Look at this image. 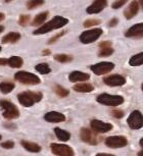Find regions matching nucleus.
<instances>
[{
	"instance_id": "c9c22d12",
	"label": "nucleus",
	"mask_w": 143,
	"mask_h": 156,
	"mask_svg": "<svg viewBox=\"0 0 143 156\" xmlns=\"http://www.w3.org/2000/svg\"><path fill=\"white\" fill-rule=\"evenodd\" d=\"M64 34H65V32H61V33H59V34H57V35H55V36H53V37L51 38V39H50V40L48 41V44H53L54 42H56V41H57L61 37L64 36Z\"/></svg>"
},
{
	"instance_id": "603ef678",
	"label": "nucleus",
	"mask_w": 143,
	"mask_h": 156,
	"mask_svg": "<svg viewBox=\"0 0 143 156\" xmlns=\"http://www.w3.org/2000/svg\"><path fill=\"white\" fill-rule=\"evenodd\" d=\"M0 140H1V135H0Z\"/></svg>"
},
{
	"instance_id": "c756f323",
	"label": "nucleus",
	"mask_w": 143,
	"mask_h": 156,
	"mask_svg": "<svg viewBox=\"0 0 143 156\" xmlns=\"http://www.w3.org/2000/svg\"><path fill=\"white\" fill-rule=\"evenodd\" d=\"M54 91L59 97H67L68 95V93H70L68 92V90L64 89V87L59 86V85H56V86L54 87Z\"/></svg>"
},
{
	"instance_id": "ddd939ff",
	"label": "nucleus",
	"mask_w": 143,
	"mask_h": 156,
	"mask_svg": "<svg viewBox=\"0 0 143 156\" xmlns=\"http://www.w3.org/2000/svg\"><path fill=\"white\" fill-rule=\"evenodd\" d=\"M80 137H81V140L83 142L88 143V144H90V145H96L98 143L96 136H95L93 132L90 131L89 129L83 128L81 129V133H80Z\"/></svg>"
},
{
	"instance_id": "bb28decb",
	"label": "nucleus",
	"mask_w": 143,
	"mask_h": 156,
	"mask_svg": "<svg viewBox=\"0 0 143 156\" xmlns=\"http://www.w3.org/2000/svg\"><path fill=\"white\" fill-rule=\"evenodd\" d=\"M36 70H37L38 73H41V75H47V73H49L51 72V69L49 67V66L47 63H39L36 66Z\"/></svg>"
},
{
	"instance_id": "39448f33",
	"label": "nucleus",
	"mask_w": 143,
	"mask_h": 156,
	"mask_svg": "<svg viewBox=\"0 0 143 156\" xmlns=\"http://www.w3.org/2000/svg\"><path fill=\"white\" fill-rule=\"evenodd\" d=\"M14 79L22 84L25 85H38L41 83L40 78L34 73L28 72H19L14 75Z\"/></svg>"
},
{
	"instance_id": "423d86ee",
	"label": "nucleus",
	"mask_w": 143,
	"mask_h": 156,
	"mask_svg": "<svg viewBox=\"0 0 143 156\" xmlns=\"http://www.w3.org/2000/svg\"><path fill=\"white\" fill-rule=\"evenodd\" d=\"M102 33H103L102 30L99 28H95V29H91V30L85 31L80 35V41H81L83 44L93 43L96 40L99 39Z\"/></svg>"
},
{
	"instance_id": "2eb2a0df",
	"label": "nucleus",
	"mask_w": 143,
	"mask_h": 156,
	"mask_svg": "<svg viewBox=\"0 0 143 156\" xmlns=\"http://www.w3.org/2000/svg\"><path fill=\"white\" fill-rule=\"evenodd\" d=\"M106 6H107L106 0H94V2L87 8V10L86 11H87V13H89V14L99 13Z\"/></svg>"
},
{
	"instance_id": "a878e982",
	"label": "nucleus",
	"mask_w": 143,
	"mask_h": 156,
	"mask_svg": "<svg viewBox=\"0 0 143 156\" xmlns=\"http://www.w3.org/2000/svg\"><path fill=\"white\" fill-rule=\"evenodd\" d=\"M14 84L10 83V82H3V83L0 84V91L3 94H8L14 89Z\"/></svg>"
},
{
	"instance_id": "c85d7f7f",
	"label": "nucleus",
	"mask_w": 143,
	"mask_h": 156,
	"mask_svg": "<svg viewBox=\"0 0 143 156\" xmlns=\"http://www.w3.org/2000/svg\"><path fill=\"white\" fill-rule=\"evenodd\" d=\"M44 4V0H29L27 3L28 9H34L36 7H39Z\"/></svg>"
},
{
	"instance_id": "20e7f679",
	"label": "nucleus",
	"mask_w": 143,
	"mask_h": 156,
	"mask_svg": "<svg viewBox=\"0 0 143 156\" xmlns=\"http://www.w3.org/2000/svg\"><path fill=\"white\" fill-rule=\"evenodd\" d=\"M0 107L3 110V116L7 119H17L20 116V111L13 103L7 100H1L0 101Z\"/></svg>"
},
{
	"instance_id": "7ed1b4c3",
	"label": "nucleus",
	"mask_w": 143,
	"mask_h": 156,
	"mask_svg": "<svg viewBox=\"0 0 143 156\" xmlns=\"http://www.w3.org/2000/svg\"><path fill=\"white\" fill-rule=\"evenodd\" d=\"M97 102L107 106H119L124 103V98L120 95H111L107 93H102L97 96Z\"/></svg>"
},
{
	"instance_id": "3c124183",
	"label": "nucleus",
	"mask_w": 143,
	"mask_h": 156,
	"mask_svg": "<svg viewBox=\"0 0 143 156\" xmlns=\"http://www.w3.org/2000/svg\"><path fill=\"white\" fill-rule=\"evenodd\" d=\"M1 50H2V48H1V46H0V51H1Z\"/></svg>"
},
{
	"instance_id": "b1692460",
	"label": "nucleus",
	"mask_w": 143,
	"mask_h": 156,
	"mask_svg": "<svg viewBox=\"0 0 143 156\" xmlns=\"http://www.w3.org/2000/svg\"><path fill=\"white\" fill-rule=\"evenodd\" d=\"M7 64L13 69H20L24 64V60L20 56H11L7 59Z\"/></svg>"
},
{
	"instance_id": "dca6fc26",
	"label": "nucleus",
	"mask_w": 143,
	"mask_h": 156,
	"mask_svg": "<svg viewBox=\"0 0 143 156\" xmlns=\"http://www.w3.org/2000/svg\"><path fill=\"white\" fill-rule=\"evenodd\" d=\"M44 119L48 122H61L65 120V116L61 112L50 111V112H47L45 115H44Z\"/></svg>"
},
{
	"instance_id": "0eeeda50",
	"label": "nucleus",
	"mask_w": 143,
	"mask_h": 156,
	"mask_svg": "<svg viewBox=\"0 0 143 156\" xmlns=\"http://www.w3.org/2000/svg\"><path fill=\"white\" fill-rule=\"evenodd\" d=\"M127 122L129 125L130 129H139L143 126V114L138 110H135L131 112L127 119Z\"/></svg>"
},
{
	"instance_id": "e433bc0d",
	"label": "nucleus",
	"mask_w": 143,
	"mask_h": 156,
	"mask_svg": "<svg viewBox=\"0 0 143 156\" xmlns=\"http://www.w3.org/2000/svg\"><path fill=\"white\" fill-rule=\"evenodd\" d=\"M112 114L114 115L115 117H117V119H122V117L124 116V112L122 110H119V109H115L112 111Z\"/></svg>"
},
{
	"instance_id": "de8ad7c7",
	"label": "nucleus",
	"mask_w": 143,
	"mask_h": 156,
	"mask_svg": "<svg viewBox=\"0 0 143 156\" xmlns=\"http://www.w3.org/2000/svg\"><path fill=\"white\" fill-rule=\"evenodd\" d=\"M138 156H143V150H142V151L138 152Z\"/></svg>"
},
{
	"instance_id": "f8f14e48",
	"label": "nucleus",
	"mask_w": 143,
	"mask_h": 156,
	"mask_svg": "<svg viewBox=\"0 0 143 156\" xmlns=\"http://www.w3.org/2000/svg\"><path fill=\"white\" fill-rule=\"evenodd\" d=\"M104 84L111 87H118V86H123L126 83V79L121 75H112L108 76L103 78Z\"/></svg>"
},
{
	"instance_id": "393cba45",
	"label": "nucleus",
	"mask_w": 143,
	"mask_h": 156,
	"mask_svg": "<svg viewBox=\"0 0 143 156\" xmlns=\"http://www.w3.org/2000/svg\"><path fill=\"white\" fill-rule=\"evenodd\" d=\"M129 64L131 66H138L143 64V52H140V53L131 57L129 60Z\"/></svg>"
},
{
	"instance_id": "4c0bfd02",
	"label": "nucleus",
	"mask_w": 143,
	"mask_h": 156,
	"mask_svg": "<svg viewBox=\"0 0 143 156\" xmlns=\"http://www.w3.org/2000/svg\"><path fill=\"white\" fill-rule=\"evenodd\" d=\"M112 46V42L111 41H103L99 44V47L101 49L102 48H107V47H111Z\"/></svg>"
},
{
	"instance_id": "a18cd8bd",
	"label": "nucleus",
	"mask_w": 143,
	"mask_h": 156,
	"mask_svg": "<svg viewBox=\"0 0 143 156\" xmlns=\"http://www.w3.org/2000/svg\"><path fill=\"white\" fill-rule=\"evenodd\" d=\"M3 31H4V27L3 26H0V33H2Z\"/></svg>"
},
{
	"instance_id": "37998d69",
	"label": "nucleus",
	"mask_w": 143,
	"mask_h": 156,
	"mask_svg": "<svg viewBox=\"0 0 143 156\" xmlns=\"http://www.w3.org/2000/svg\"><path fill=\"white\" fill-rule=\"evenodd\" d=\"M4 19H5V16H4V13L0 12V22H1V20H3Z\"/></svg>"
},
{
	"instance_id": "f03ea898",
	"label": "nucleus",
	"mask_w": 143,
	"mask_h": 156,
	"mask_svg": "<svg viewBox=\"0 0 143 156\" xmlns=\"http://www.w3.org/2000/svg\"><path fill=\"white\" fill-rule=\"evenodd\" d=\"M42 93L40 92H31V91H27V92L20 93L17 95V99L20 104L25 107H31L35 103L40 102L42 99Z\"/></svg>"
},
{
	"instance_id": "cd10ccee",
	"label": "nucleus",
	"mask_w": 143,
	"mask_h": 156,
	"mask_svg": "<svg viewBox=\"0 0 143 156\" xmlns=\"http://www.w3.org/2000/svg\"><path fill=\"white\" fill-rule=\"evenodd\" d=\"M54 59L56 61H58V62L67 63V62H70V61L73 60V56L68 55V54H56L54 56Z\"/></svg>"
},
{
	"instance_id": "6e6552de",
	"label": "nucleus",
	"mask_w": 143,
	"mask_h": 156,
	"mask_svg": "<svg viewBox=\"0 0 143 156\" xmlns=\"http://www.w3.org/2000/svg\"><path fill=\"white\" fill-rule=\"evenodd\" d=\"M114 69L115 64L112 62H108V61H102V62L96 63L94 66H90V69L97 76H102L105 75V73H108Z\"/></svg>"
},
{
	"instance_id": "5701e85b",
	"label": "nucleus",
	"mask_w": 143,
	"mask_h": 156,
	"mask_svg": "<svg viewBox=\"0 0 143 156\" xmlns=\"http://www.w3.org/2000/svg\"><path fill=\"white\" fill-rule=\"evenodd\" d=\"M54 133L56 135V137H57V139L62 141V142H67V141L70 140V138H71V134L68 133V132L59 129V128L54 129Z\"/></svg>"
},
{
	"instance_id": "c03bdc74",
	"label": "nucleus",
	"mask_w": 143,
	"mask_h": 156,
	"mask_svg": "<svg viewBox=\"0 0 143 156\" xmlns=\"http://www.w3.org/2000/svg\"><path fill=\"white\" fill-rule=\"evenodd\" d=\"M139 144H140V146H141L142 148H143V138H142V139H140V141H139Z\"/></svg>"
},
{
	"instance_id": "49530a36",
	"label": "nucleus",
	"mask_w": 143,
	"mask_h": 156,
	"mask_svg": "<svg viewBox=\"0 0 143 156\" xmlns=\"http://www.w3.org/2000/svg\"><path fill=\"white\" fill-rule=\"evenodd\" d=\"M139 1V3H140V5L142 6V8H143V0H138Z\"/></svg>"
},
{
	"instance_id": "58836bf2",
	"label": "nucleus",
	"mask_w": 143,
	"mask_h": 156,
	"mask_svg": "<svg viewBox=\"0 0 143 156\" xmlns=\"http://www.w3.org/2000/svg\"><path fill=\"white\" fill-rule=\"evenodd\" d=\"M118 23H119V20L117 19V17H114V19H112L111 20H109V23H108V26L109 27H116V26L118 25Z\"/></svg>"
},
{
	"instance_id": "f257e3e1",
	"label": "nucleus",
	"mask_w": 143,
	"mask_h": 156,
	"mask_svg": "<svg viewBox=\"0 0 143 156\" xmlns=\"http://www.w3.org/2000/svg\"><path fill=\"white\" fill-rule=\"evenodd\" d=\"M68 23V20L65 19L64 16H54L51 20H49L48 23H44V25L40 26L37 30L34 31V35H43V34H47L51 31H54L56 29H59V28H62L64 26H65L67 23Z\"/></svg>"
},
{
	"instance_id": "aec40b11",
	"label": "nucleus",
	"mask_w": 143,
	"mask_h": 156,
	"mask_svg": "<svg viewBox=\"0 0 143 156\" xmlns=\"http://www.w3.org/2000/svg\"><path fill=\"white\" fill-rule=\"evenodd\" d=\"M20 39V34L16 33V32H10L7 35L2 38V43L7 44V43H16Z\"/></svg>"
},
{
	"instance_id": "6ab92c4d",
	"label": "nucleus",
	"mask_w": 143,
	"mask_h": 156,
	"mask_svg": "<svg viewBox=\"0 0 143 156\" xmlns=\"http://www.w3.org/2000/svg\"><path fill=\"white\" fill-rule=\"evenodd\" d=\"M74 90L79 93H90L94 90V87L88 83H80L74 86Z\"/></svg>"
},
{
	"instance_id": "4468645a",
	"label": "nucleus",
	"mask_w": 143,
	"mask_h": 156,
	"mask_svg": "<svg viewBox=\"0 0 143 156\" xmlns=\"http://www.w3.org/2000/svg\"><path fill=\"white\" fill-rule=\"evenodd\" d=\"M125 36L128 38H143V23H136L128 29Z\"/></svg>"
},
{
	"instance_id": "412c9836",
	"label": "nucleus",
	"mask_w": 143,
	"mask_h": 156,
	"mask_svg": "<svg viewBox=\"0 0 143 156\" xmlns=\"http://www.w3.org/2000/svg\"><path fill=\"white\" fill-rule=\"evenodd\" d=\"M22 146L25 148L26 150H28L30 152H34V153H37V152H40L41 150V147L36 143H32V142H28V141H22L20 142Z\"/></svg>"
},
{
	"instance_id": "9d476101",
	"label": "nucleus",
	"mask_w": 143,
	"mask_h": 156,
	"mask_svg": "<svg viewBox=\"0 0 143 156\" xmlns=\"http://www.w3.org/2000/svg\"><path fill=\"white\" fill-rule=\"evenodd\" d=\"M128 144V140L124 136H112L105 140V145L109 148H122Z\"/></svg>"
},
{
	"instance_id": "1a4fd4ad",
	"label": "nucleus",
	"mask_w": 143,
	"mask_h": 156,
	"mask_svg": "<svg viewBox=\"0 0 143 156\" xmlns=\"http://www.w3.org/2000/svg\"><path fill=\"white\" fill-rule=\"evenodd\" d=\"M51 151L53 154H55L56 156H74V150L71 148L70 146L64 145V144H56L52 143L50 145Z\"/></svg>"
},
{
	"instance_id": "79ce46f5",
	"label": "nucleus",
	"mask_w": 143,
	"mask_h": 156,
	"mask_svg": "<svg viewBox=\"0 0 143 156\" xmlns=\"http://www.w3.org/2000/svg\"><path fill=\"white\" fill-rule=\"evenodd\" d=\"M50 53H51V52H50V50H48V49H46L43 51V55H49Z\"/></svg>"
},
{
	"instance_id": "72a5a7b5",
	"label": "nucleus",
	"mask_w": 143,
	"mask_h": 156,
	"mask_svg": "<svg viewBox=\"0 0 143 156\" xmlns=\"http://www.w3.org/2000/svg\"><path fill=\"white\" fill-rule=\"evenodd\" d=\"M30 20V16H20V20H19V23L20 26H26L27 23H29Z\"/></svg>"
},
{
	"instance_id": "9b49d317",
	"label": "nucleus",
	"mask_w": 143,
	"mask_h": 156,
	"mask_svg": "<svg viewBox=\"0 0 143 156\" xmlns=\"http://www.w3.org/2000/svg\"><path fill=\"white\" fill-rule=\"evenodd\" d=\"M92 131L95 132V133H106V132H109L112 129V123L109 122H101V120L98 119H93L90 123Z\"/></svg>"
},
{
	"instance_id": "f3484780",
	"label": "nucleus",
	"mask_w": 143,
	"mask_h": 156,
	"mask_svg": "<svg viewBox=\"0 0 143 156\" xmlns=\"http://www.w3.org/2000/svg\"><path fill=\"white\" fill-rule=\"evenodd\" d=\"M90 79V76L86 73L79 72V70H75V72L71 73L68 76V80L73 83H77V82H85Z\"/></svg>"
},
{
	"instance_id": "ea45409f",
	"label": "nucleus",
	"mask_w": 143,
	"mask_h": 156,
	"mask_svg": "<svg viewBox=\"0 0 143 156\" xmlns=\"http://www.w3.org/2000/svg\"><path fill=\"white\" fill-rule=\"evenodd\" d=\"M5 64H7L6 58H0V66H5Z\"/></svg>"
},
{
	"instance_id": "2f4dec72",
	"label": "nucleus",
	"mask_w": 143,
	"mask_h": 156,
	"mask_svg": "<svg viewBox=\"0 0 143 156\" xmlns=\"http://www.w3.org/2000/svg\"><path fill=\"white\" fill-rule=\"evenodd\" d=\"M100 23H101L100 20H87L86 22H84L83 26H84L85 28H90V27H93V26L99 25Z\"/></svg>"
},
{
	"instance_id": "473e14b6",
	"label": "nucleus",
	"mask_w": 143,
	"mask_h": 156,
	"mask_svg": "<svg viewBox=\"0 0 143 156\" xmlns=\"http://www.w3.org/2000/svg\"><path fill=\"white\" fill-rule=\"evenodd\" d=\"M128 0H117V1H115L114 3H112V7L114 8V9H118V8L122 7L123 5H125L127 3Z\"/></svg>"
},
{
	"instance_id": "09e8293b",
	"label": "nucleus",
	"mask_w": 143,
	"mask_h": 156,
	"mask_svg": "<svg viewBox=\"0 0 143 156\" xmlns=\"http://www.w3.org/2000/svg\"><path fill=\"white\" fill-rule=\"evenodd\" d=\"M10 1H13V0H5V2H10Z\"/></svg>"
},
{
	"instance_id": "8fccbe9b",
	"label": "nucleus",
	"mask_w": 143,
	"mask_h": 156,
	"mask_svg": "<svg viewBox=\"0 0 143 156\" xmlns=\"http://www.w3.org/2000/svg\"><path fill=\"white\" fill-rule=\"evenodd\" d=\"M141 89H142V91H143V83H142V86H141Z\"/></svg>"
},
{
	"instance_id": "4be33fe9",
	"label": "nucleus",
	"mask_w": 143,
	"mask_h": 156,
	"mask_svg": "<svg viewBox=\"0 0 143 156\" xmlns=\"http://www.w3.org/2000/svg\"><path fill=\"white\" fill-rule=\"evenodd\" d=\"M47 17H48V11H44V12L37 14V16L34 17V20H33L32 25L33 26H42L44 22L47 20Z\"/></svg>"
},
{
	"instance_id": "a211bd4d",
	"label": "nucleus",
	"mask_w": 143,
	"mask_h": 156,
	"mask_svg": "<svg viewBox=\"0 0 143 156\" xmlns=\"http://www.w3.org/2000/svg\"><path fill=\"white\" fill-rule=\"evenodd\" d=\"M138 10H139V4L137 1H132L131 3L129 4L126 9L124 11V16L126 17L127 20H131L132 17H134L138 13Z\"/></svg>"
},
{
	"instance_id": "f704fd0d",
	"label": "nucleus",
	"mask_w": 143,
	"mask_h": 156,
	"mask_svg": "<svg viewBox=\"0 0 143 156\" xmlns=\"http://www.w3.org/2000/svg\"><path fill=\"white\" fill-rule=\"evenodd\" d=\"M1 147H3L5 149H11L14 147V142H13V141H6V142L1 143Z\"/></svg>"
},
{
	"instance_id": "a19ab883",
	"label": "nucleus",
	"mask_w": 143,
	"mask_h": 156,
	"mask_svg": "<svg viewBox=\"0 0 143 156\" xmlns=\"http://www.w3.org/2000/svg\"><path fill=\"white\" fill-rule=\"evenodd\" d=\"M96 156H115V155L107 154V153H98V154H96Z\"/></svg>"
},
{
	"instance_id": "7c9ffc66",
	"label": "nucleus",
	"mask_w": 143,
	"mask_h": 156,
	"mask_svg": "<svg viewBox=\"0 0 143 156\" xmlns=\"http://www.w3.org/2000/svg\"><path fill=\"white\" fill-rule=\"evenodd\" d=\"M112 53H114V49H112V47H107V48L101 49L98 55L101 57H105V56H109V55H112Z\"/></svg>"
}]
</instances>
